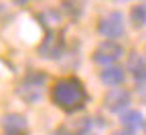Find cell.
<instances>
[{"instance_id": "cell-1", "label": "cell", "mask_w": 146, "mask_h": 135, "mask_svg": "<svg viewBox=\"0 0 146 135\" xmlns=\"http://www.w3.org/2000/svg\"><path fill=\"white\" fill-rule=\"evenodd\" d=\"M51 101L67 113H75V111L83 109L87 103L85 85L79 79H75V77L59 79L51 87Z\"/></svg>"}, {"instance_id": "cell-2", "label": "cell", "mask_w": 146, "mask_h": 135, "mask_svg": "<svg viewBox=\"0 0 146 135\" xmlns=\"http://www.w3.org/2000/svg\"><path fill=\"white\" fill-rule=\"evenodd\" d=\"M98 32L108 38V41H116L126 32V20H124V14L120 10H112L100 18L98 22Z\"/></svg>"}, {"instance_id": "cell-3", "label": "cell", "mask_w": 146, "mask_h": 135, "mask_svg": "<svg viewBox=\"0 0 146 135\" xmlns=\"http://www.w3.org/2000/svg\"><path fill=\"white\" fill-rule=\"evenodd\" d=\"M124 56V47L118 41H104L100 43L94 52H91V61L96 65H104V67H114V63H118Z\"/></svg>"}, {"instance_id": "cell-4", "label": "cell", "mask_w": 146, "mask_h": 135, "mask_svg": "<svg viewBox=\"0 0 146 135\" xmlns=\"http://www.w3.org/2000/svg\"><path fill=\"white\" fill-rule=\"evenodd\" d=\"M45 83H47V75L41 73V71H33V73H29L23 79V83L18 85V95H21L25 101H29V103L36 101L41 97V93H43Z\"/></svg>"}, {"instance_id": "cell-5", "label": "cell", "mask_w": 146, "mask_h": 135, "mask_svg": "<svg viewBox=\"0 0 146 135\" xmlns=\"http://www.w3.org/2000/svg\"><path fill=\"white\" fill-rule=\"evenodd\" d=\"M130 101H132V95L126 89H110L104 95V107L110 113H124V111H128Z\"/></svg>"}, {"instance_id": "cell-6", "label": "cell", "mask_w": 146, "mask_h": 135, "mask_svg": "<svg viewBox=\"0 0 146 135\" xmlns=\"http://www.w3.org/2000/svg\"><path fill=\"white\" fill-rule=\"evenodd\" d=\"M0 127H2L4 135H27L29 131V121L21 113H6L0 119Z\"/></svg>"}, {"instance_id": "cell-7", "label": "cell", "mask_w": 146, "mask_h": 135, "mask_svg": "<svg viewBox=\"0 0 146 135\" xmlns=\"http://www.w3.org/2000/svg\"><path fill=\"white\" fill-rule=\"evenodd\" d=\"M63 38H61V34H57V32H49L47 36H45V41L41 43V47H39V54L43 56V59H59L61 56V52H63Z\"/></svg>"}, {"instance_id": "cell-8", "label": "cell", "mask_w": 146, "mask_h": 135, "mask_svg": "<svg viewBox=\"0 0 146 135\" xmlns=\"http://www.w3.org/2000/svg\"><path fill=\"white\" fill-rule=\"evenodd\" d=\"M124 79H126V71H124L122 67H118V65L106 67V69L100 73V81H102L106 87H110V89H118V87L124 83Z\"/></svg>"}, {"instance_id": "cell-9", "label": "cell", "mask_w": 146, "mask_h": 135, "mask_svg": "<svg viewBox=\"0 0 146 135\" xmlns=\"http://www.w3.org/2000/svg\"><path fill=\"white\" fill-rule=\"evenodd\" d=\"M128 71H130L132 79L136 83H144L146 81V59L138 52H132L128 56Z\"/></svg>"}, {"instance_id": "cell-10", "label": "cell", "mask_w": 146, "mask_h": 135, "mask_svg": "<svg viewBox=\"0 0 146 135\" xmlns=\"http://www.w3.org/2000/svg\"><path fill=\"white\" fill-rule=\"evenodd\" d=\"M122 125L126 131H138V129H144L146 127V119H144V115L136 109H128L122 113Z\"/></svg>"}, {"instance_id": "cell-11", "label": "cell", "mask_w": 146, "mask_h": 135, "mask_svg": "<svg viewBox=\"0 0 146 135\" xmlns=\"http://www.w3.org/2000/svg\"><path fill=\"white\" fill-rule=\"evenodd\" d=\"M130 22L134 28H144L146 26V4H136L130 10Z\"/></svg>"}, {"instance_id": "cell-12", "label": "cell", "mask_w": 146, "mask_h": 135, "mask_svg": "<svg viewBox=\"0 0 146 135\" xmlns=\"http://www.w3.org/2000/svg\"><path fill=\"white\" fill-rule=\"evenodd\" d=\"M138 97L142 103H146V81L144 83H138Z\"/></svg>"}, {"instance_id": "cell-13", "label": "cell", "mask_w": 146, "mask_h": 135, "mask_svg": "<svg viewBox=\"0 0 146 135\" xmlns=\"http://www.w3.org/2000/svg\"><path fill=\"white\" fill-rule=\"evenodd\" d=\"M112 135H134L132 131H126V129H120V131H114Z\"/></svg>"}, {"instance_id": "cell-14", "label": "cell", "mask_w": 146, "mask_h": 135, "mask_svg": "<svg viewBox=\"0 0 146 135\" xmlns=\"http://www.w3.org/2000/svg\"><path fill=\"white\" fill-rule=\"evenodd\" d=\"M57 135H69V133H67L65 129H61V131H57Z\"/></svg>"}, {"instance_id": "cell-15", "label": "cell", "mask_w": 146, "mask_h": 135, "mask_svg": "<svg viewBox=\"0 0 146 135\" xmlns=\"http://www.w3.org/2000/svg\"><path fill=\"white\" fill-rule=\"evenodd\" d=\"M144 129H146V127H144Z\"/></svg>"}]
</instances>
